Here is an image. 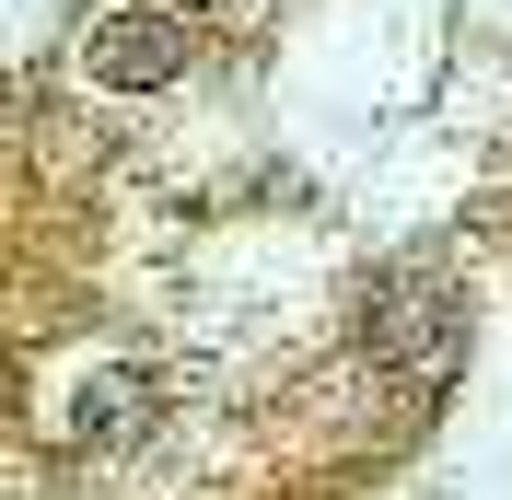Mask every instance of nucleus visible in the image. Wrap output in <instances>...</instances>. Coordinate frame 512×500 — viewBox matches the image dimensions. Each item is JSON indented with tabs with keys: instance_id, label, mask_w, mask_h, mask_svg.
Instances as JSON below:
<instances>
[{
	"instance_id": "obj_1",
	"label": "nucleus",
	"mask_w": 512,
	"mask_h": 500,
	"mask_svg": "<svg viewBox=\"0 0 512 500\" xmlns=\"http://www.w3.org/2000/svg\"><path fill=\"white\" fill-rule=\"evenodd\" d=\"M361 349H373V361H396L408 384H443V373H454L466 314H454V280L431 268V256H408V268H384V280L361 291Z\"/></svg>"
},
{
	"instance_id": "obj_2",
	"label": "nucleus",
	"mask_w": 512,
	"mask_h": 500,
	"mask_svg": "<svg viewBox=\"0 0 512 500\" xmlns=\"http://www.w3.org/2000/svg\"><path fill=\"white\" fill-rule=\"evenodd\" d=\"M82 70H94L105 94H163L175 70H187V24L175 12H105L82 35Z\"/></svg>"
},
{
	"instance_id": "obj_3",
	"label": "nucleus",
	"mask_w": 512,
	"mask_h": 500,
	"mask_svg": "<svg viewBox=\"0 0 512 500\" xmlns=\"http://www.w3.org/2000/svg\"><path fill=\"white\" fill-rule=\"evenodd\" d=\"M152 396H163L152 373H82L59 396V442H128L140 419H152Z\"/></svg>"
}]
</instances>
